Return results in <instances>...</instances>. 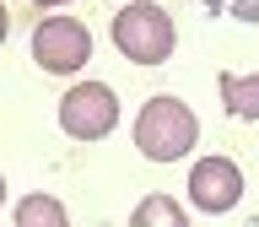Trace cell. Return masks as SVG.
Listing matches in <instances>:
<instances>
[{"label": "cell", "instance_id": "obj_1", "mask_svg": "<svg viewBox=\"0 0 259 227\" xmlns=\"http://www.w3.org/2000/svg\"><path fill=\"white\" fill-rule=\"evenodd\" d=\"M194 141H200V119H194V108L184 97H173V92H157L135 114V146H141V157H151V162L189 157Z\"/></svg>", "mask_w": 259, "mask_h": 227}, {"label": "cell", "instance_id": "obj_2", "mask_svg": "<svg viewBox=\"0 0 259 227\" xmlns=\"http://www.w3.org/2000/svg\"><path fill=\"white\" fill-rule=\"evenodd\" d=\"M113 49L135 65H162V60H173V49H178V27L162 6L130 0L124 11L113 16Z\"/></svg>", "mask_w": 259, "mask_h": 227}, {"label": "cell", "instance_id": "obj_3", "mask_svg": "<svg viewBox=\"0 0 259 227\" xmlns=\"http://www.w3.org/2000/svg\"><path fill=\"white\" fill-rule=\"evenodd\" d=\"M32 60L44 65L49 76H70L92 60V32L76 16H44L32 27Z\"/></svg>", "mask_w": 259, "mask_h": 227}, {"label": "cell", "instance_id": "obj_4", "mask_svg": "<svg viewBox=\"0 0 259 227\" xmlns=\"http://www.w3.org/2000/svg\"><path fill=\"white\" fill-rule=\"evenodd\" d=\"M119 125V97L108 81H81L60 97V130L76 141H103Z\"/></svg>", "mask_w": 259, "mask_h": 227}, {"label": "cell", "instance_id": "obj_5", "mask_svg": "<svg viewBox=\"0 0 259 227\" xmlns=\"http://www.w3.org/2000/svg\"><path fill=\"white\" fill-rule=\"evenodd\" d=\"M189 200L205 216H222L243 200V168L232 157H200L189 168Z\"/></svg>", "mask_w": 259, "mask_h": 227}, {"label": "cell", "instance_id": "obj_6", "mask_svg": "<svg viewBox=\"0 0 259 227\" xmlns=\"http://www.w3.org/2000/svg\"><path fill=\"white\" fill-rule=\"evenodd\" d=\"M222 103L232 119H259V70L254 76H238V70H222Z\"/></svg>", "mask_w": 259, "mask_h": 227}, {"label": "cell", "instance_id": "obj_7", "mask_svg": "<svg viewBox=\"0 0 259 227\" xmlns=\"http://www.w3.org/2000/svg\"><path fill=\"white\" fill-rule=\"evenodd\" d=\"M16 222H22V227H38V222L65 227V222H70V211H65L60 200H49V195H32V200H22V206H16Z\"/></svg>", "mask_w": 259, "mask_h": 227}, {"label": "cell", "instance_id": "obj_8", "mask_svg": "<svg viewBox=\"0 0 259 227\" xmlns=\"http://www.w3.org/2000/svg\"><path fill=\"white\" fill-rule=\"evenodd\" d=\"M135 222H141V227H151V222L184 227V206H178V200H162V195H146L141 206H135Z\"/></svg>", "mask_w": 259, "mask_h": 227}, {"label": "cell", "instance_id": "obj_9", "mask_svg": "<svg viewBox=\"0 0 259 227\" xmlns=\"http://www.w3.org/2000/svg\"><path fill=\"white\" fill-rule=\"evenodd\" d=\"M232 16H243V22H259V0H238V6H232Z\"/></svg>", "mask_w": 259, "mask_h": 227}, {"label": "cell", "instance_id": "obj_10", "mask_svg": "<svg viewBox=\"0 0 259 227\" xmlns=\"http://www.w3.org/2000/svg\"><path fill=\"white\" fill-rule=\"evenodd\" d=\"M6 32H11V16H6V0H0V44H6Z\"/></svg>", "mask_w": 259, "mask_h": 227}, {"label": "cell", "instance_id": "obj_11", "mask_svg": "<svg viewBox=\"0 0 259 227\" xmlns=\"http://www.w3.org/2000/svg\"><path fill=\"white\" fill-rule=\"evenodd\" d=\"M32 6H70V0H32Z\"/></svg>", "mask_w": 259, "mask_h": 227}, {"label": "cell", "instance_id": "obj_12", "mask_svg": "<svg viewBox=\"0 0 259 227\" xmlns=\"http://www.w3.org/2000/svg\"><path fill=\"white\" fill-rule=\"evenodd\" d=\"M0 206H6V178H0Z\"/></svg>", "mask_w": 259, "mask_h": 227}]
</instances>
